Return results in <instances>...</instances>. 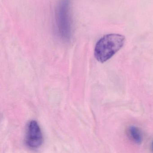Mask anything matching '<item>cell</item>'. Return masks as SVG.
Instances as JSON below:
<instances>
[{"label":"cell","instance_id":"cell-1","mask_svg":"<svg viewBox=\"0 0 153 153\" xmlns=\"http://www.w3.org/2000/svg\"><path fill=\"white\" fill-rule=\"evenodd\" d=\"M125 41V37L120 34L105 35L96 44L94 49L95 58L100 62H107L122 48Z\"/></svg>","mask_w":153,"mask_h":153},{"label":"cell","instance_id":"cell-2","mask_svg":"<svg viewBox=\"0 0 153 153\" xmlns=\"http://www.w3.org/2000/svg\"><path fill=\"white\" fill-rule=\"evenodd\" d=\"M55 20L59 36L63 40H69L72 32L71 0L59 1L56 9Z\"/></svg>","mask_w":153,"mask_h":153},{"label":"cell","instance_id":"cell-3","mask_svg":"<svg viewBox=\"0 0 153 153\" xmlns=\"http://www.w3.org/2000/svg\"><path fill=\"white\" fill-rule=\"evenodd\" d=\"M43 136L38 124L35 120L28 123L26 129L25 143L30 148L36 149L42 144Z\"/></svg>","mask_w":153,"mask_h":153},{"label":"cell","instance_id":"cell-4","mask_svg":"<svg viewBox=\"0 0 153 153\" xmlns=\"http://www.w3.org/2000/svg\"><path fill=\"white\" fill-rule=\"evenodd\" d=\"M127 133L128 137L133 142L137 144L142 143L143 135L139 128L134 126L129 127L128 129Z\"/></svg>","mask_w":153,"mask_h":153},{"label":"cell","instance_id":"cell-5","mask_svg":"<svg viewBox=\"0 0 153 153\" xmlns=\"http://www.w3.org/2000/svg\"><path fill=\"white\" fill-rule=\"evenodd\" d=\"M152 151L153 152V142L152 143Z\"/></svg>","mask_w":153,"mask_h":153}]
</instances>
